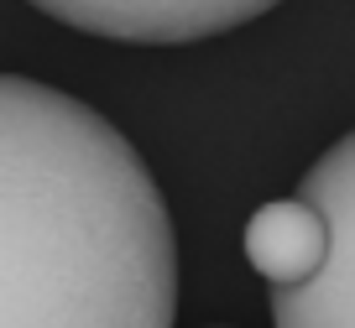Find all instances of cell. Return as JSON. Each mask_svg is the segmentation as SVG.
Returning a JSON list of instances; mask_svg holds the SVG:
<instances>
[{
	"mask_svg": "<svg viewBox=\"0 0 355 328\" xmlns=\"http://www.w3.org/2000/svg\"><path fill=\"white\" fill-rule=\"evenodd\" d=\"M178 235L152 167L84 99L0 73V328H173Z\"/></svg>",
	"mask_w": 355,
	"mask_h": 328,
	"instance_id": "obj_1",
	"label": "cell"
},
{
	"mask_svg": "<svg viewBox=\"0 0 355 328\" xmlns=\"http://www.w3.org/2000/svg\"><path fill=\"white\" fill-rule=\"evenodd\" d=\"M298 198L319 208L329 250L324 266L293 292H272L277 328H355V131L340 136L303 172Z\"/></svg>",
	"mask_w": 355,
	"mask_h": 328,
	"instance_id": "obj_2",
	"label": "cell"
},
{
	"mask_svg": "<svg viewBox=\"0 0 355 328\" xmlns=\"http://www.w3.org/2000/svg\"><path fill=\"white\" fill-rule=\"evenodd\" d=\"M266 0H47L42 16L89 37L136 47H178L204 37L235 32V26L266 16Z\"/></svg>",
	"mask_w": 355,
	"mask_h": 328,
	"instance_id": "obj_3",
	"label": "cell"
},
{
	"mask_svg": "<svg viewBox=\"0 0 355 328\" xmlns=\"http://www.w3.org/2000/svg\"><path fill=\"white\" fill-rule=\"evenodd\" d=\"M245 261L256 266L272 292H293L303 286L313 271L324 266V250H329V230L313 203L303 198H277V203H261L245 224Z\"/></svg>",
	"mask_w": 355,
	"mask_h": 328,
	"instance_id": "obj_4",
	"label": "cell"
}]
</instances>
